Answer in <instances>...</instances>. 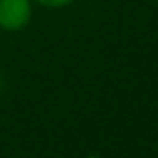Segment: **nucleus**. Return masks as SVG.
<instances>
[{
  "mask_svg": "<svg viewBox=\"0 0 158 158\" xmlns=\"http://www.w3.org/2000/svg\"><path fill=\"white\" fill-rule=\"evenodd\" d=\"M156 2H158V0H156Z\"/></svg>",
  "mask_w": 158,
  "mask_h": 158,
  "instance_id": "nucleus-4",
  "label": "nucleus"
},
{
  "mask_svg": "<svg viewBox=\"0 0 158 158\" xmlns=\"http://www.w3.org/2000/svg\"><path fill=\"white\" fill-rule=\"evenodd\" d=\"M35 2H39L41 7H48V9H61V7L72 5L74 0H35Z\"/></svg>",
  "mask_w": 158,
  "mask_h": 158,
  "instance_id": "nucleus-2",
  "label": "nucleus"
},
{
  "mask_svg": "<svg viewBox=\"0 0 158 158\" xmlns=\"http://www.w3.org/2000/svg\"><path fill=\"white\" fill-rule=\"evenodd\" d=\"M33 15V0H0V28L18 33L28 26Z\"/></svg>",
  "mask_w": 158,
  "mask_h": 158,
  "instance_id": "nucleus-1",
  "label": "nucleus"
},
{
  "mask_svg": "<svg viewBox=\"0 0 158 158\" xmlns=\"http://www.w3.org/2000/svg\"><path fill=\"white\" fill-rule=\"evenodd\" d=\"M87 158H100V156H87Z\"/></svg>",
  "mask_w": 158,
  "mask_h": 158,
  "instance_id": "nucleus-3",
  "label": "nucleus"
}]
</instances>
